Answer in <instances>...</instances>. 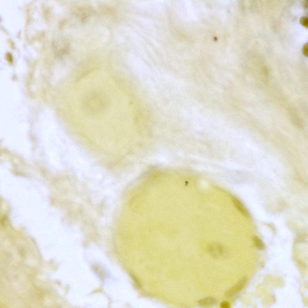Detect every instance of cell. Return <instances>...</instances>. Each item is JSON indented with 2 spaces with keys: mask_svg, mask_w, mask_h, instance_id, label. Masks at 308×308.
<instances>
[{
  "mask_svg": "<svg viewBox=\"0 0 308 308\" xmlns=\"http://www.w3.org/2000/svg\"><path fill=\"white\" fill-rule=\"evenodd\" d=\"M220 306L222 308H229L230 307V304L228 301H223L221 303Z\"/></svg>",
  "mask_w": 308,
  "mask_h": 308,
  "instance_id": "9c48e42d",
  "label": "cell"
},
{
  "mask_svg": "<svg viewBox=\"0 0 308 308\" xmlns=\"http://www.w3.org/2000/svg\"><path fill=\"white\" fill-rule=\"evenodd\" d=\"M301 24L303 26L306 27H308V18L305 16H303L301 17L300 20Z\"/></svg>",
  "mask_w": 308,
  "mask_h": 308,
  "instance_id": "ba28073f",
  "label": "cell"
},
{
  "mask_svg": "<svg viewBox=\"0 0 308 308\" xmlns=\"http://www.w3.org/2000/svg\"><path fill=\"white\" fill-rule=\"evenodd\" d=\"M288 112L291 122L293 124L298 128H302L303 127V121L297 115V112L295 109L293 108H289Z\"/></svg>",
  "mask_w": 308,
  "mask_h": 308,
  "instance_id": "277c9868",
  "label": "cell"
},
{
  "mask_svg": "<svg viewBox=\"0 0 308 308\" xmlns=\"http://www.w3.org/2000/svg\"><path fill=\"white\" fill-rule=\"evenodd\" d=\"M248 280L245 276L241 279L234 286L228 290L225 293V296L230 297L236 294L242 290Z\"/></svg>",
  "mask_w": 308,
  "mask_h": 308,
  "instance_id": "3957f363",
  "label": "cell"
},
{
  "mask_svg": "<svg viewBox=\"0 0 308 308\" xmlns=\"http://www.w3.org/2000/svg\"><path fill=\"white\" fill-rule=\"evenodd\" d=\"M217 303L216 299L212 297H208L201 299L198 301L199 305L202 306H209L215 305Z\"/></svg>",
  "mask_w": 308,
  "mask_h": 308,
  "instance_id": "8992f818",
  "label": "cell"
},
{
  "mask_svg": "<svg viewBox=\"0 0 308 308\" xmlns=\"http://www.w3.org/2000/svg\"><path fill=\"white\" fill-rule=\"evenodd\" d=\"M108 100L103 94L92 92L88 94L83 100V106L85 111L91 114H97L106 109Z\"/></svg>",
  "mask_w": 308,
  "mask_h": 308,
  "instance_id": "6da1fadb",
  "label": "cell"
},
{
  "mask_svg": "<svg viewBox=\"0 0 308 308\" xmlns=\"http://www.w3.org/2000/svg\"><path fill=\"white\" fill-rule=\"evenodd\" d=\"M252 239L256 247L258 249L262 250L264 248V245L263 242L258 237L254 236Z\"/></svg>",
  "mask_w": 308,
  "mask_h": 308,
  "instance_id": "52a82bcc",
  "label": "cell"
},
{
  "mask_svg": "<svg viewBox=\"0 0 308 308\" xmlns=\"http://www.w3.org/2000/svg\"><path fill=\"white\" fill-rule=\"evenodd\" d=\"M232 200L235 206L242 214L247 217L250 216L248 211L240 201L235 197H233Z\"/></svg>",
  "mask_w": 308,
  "mask_h": 308,
  "instance_id": "5b68a950",
  "label": "cell"
},
{
  "mask_svg": "<svg viewBox=\"0 0 308 308\" xmlns=\"http://www.w3.org/2000/svg\"><path fill=\"white\" fill-rule=\"evenodd\" d=\"M208 251L211 255L217 258L224 257L227 254L224 248L217 243H213L209 245L208 248Z\"/></svg>",
  "mask_w": 308,
  "mask_h": 308,
  "instance_id": "7a4b0ae2",
  "label": "cell"
},
{
  "mask_svg": "<svg viewBox=\"0 0 308 308\" xmlns=\"http://www.w3.org/2000/svg\"><path fill=\"white\" fill-rule=\"evenodd\" d=\"M263 73L265 76H268V73L267 69L266 68H264L263 70Z\"/></svg>",
  "mask_w": 308,
  "mask_h": 308,
  "instance_id": "8fae6325",
  "label": "cell"
},
{
  "mask_svg": "<svg viewBox=\"0 0 308 308\" xmlns=\"http://www.w3.org/2000/svg\"><path fill=\"white\" fill-rule=\"evenodd\" d=\"M302 51L303 54L306 57L308 56V44H305L303 47Z\"/></svg>",
  "mask_w": 308,
  "mask_h": 308,
  "instance_id": "30bf717a",
  "label": "cell"
}]
</instances>
